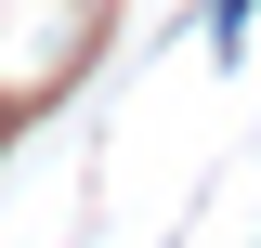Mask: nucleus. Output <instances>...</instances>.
I'll use <instances>...</instances> for the list:
<instances>
[{
  "label": "nucleus",
  "instance_id": "obj_1",
  "mask_svg": "<svg viewBox=\"0 0 261 248\" xmlns=\"http://www.w3.org/2000/svg\"><path fill=\"white\" fill-rule=\"evenodd\" d=\"M248 13H261V0H209V39L235 53V39H248Z\"/></svg>",
  "mask_w": 261,
  "mask_h": 248
}]
</instances>
